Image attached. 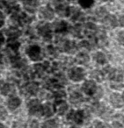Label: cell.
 <instances>
[{"label": "cell", "instance_id": "1", "mask_svg": "<svg viewBox=\"0 0 124 128\" xmlns=\"http://www.w3.org/2000/svg\"><path fill=\"white\" fill-rule=\"evenodd\" d=\"M66 119L71 121V123L81 126L84 124L85 119V112L82 109H70L69 112L66 114Z\"/></svg>", "mask_w": 124, "mask_h": 128}, {"label": "cell", "instance_id": "2", "mask_svg": "<svg viewBox=\"0 0 124 128\" xmlns=\"http://www.w3.org/2000/svg\"><path fill=\"white\" fill-rule=\"evenodd\" d=\"M41 107L42 103L38 98H32L27 104V110L30 116L34 118H41Z\"/></svg>", "mask_w": 124, "mask_h": 128}, {"label": "cell", "instance_id": "3", "mask_svg": "<svg viewBox=\"0 0 124 128\" xmlns=\"http://www.w3.org/2000/svg\"><path fill=\"white\" fill-rule=\"evenodd\" d=\"M68 77L73 82H80L85 80V70L81 66L72 67L69 70Z\"/></svg>", "mask_w": 124, "mask_h": 128}, {"label": "cell", "instance_id": "4", "mask_svg": "<svg viewBox=\"0 0 124 128\" xmlns=\"http://www.w3.org/2000/svg\"><path fill=\"white\" fill-rule=\"evenodd\" d=\"M41 48L37 44L29 45L26 49V54L27 56L33 62H38L41 60L42 56V51Z\"/></svg>", "mask_w": 124, "mask_h": 128}, {"label": "cell", "instance_id": "5", "mask_svg": "<svg viewBox=\"0 0 124 128\" xmlns=\"http://www.w3.org/2000/svg\"><path fill=\"white\" fill-rule=\"evenodd\" d=\"M98 87H99V86H98V84H97V82L94 81L93 79L85 80L82 82L81 92H83V94L86 95V96H92L95 94Z\"/></svg>", "mask_w": 124, "mask_h": 128}, {"label": "cell", "instance_id": "6", "mask_svg": "<svg viewBox=\"0 0 124 128\" xmlns=\"http://www.w3.org/2000/svg\"><path fill=\"white\" fill-rule=\"evenodd\" d=\"M22 104V98L19 96L13 95V96H8L6 100V108L9 112H15L20 108Z\"/></svg>", "mask_w": 124, "mask_h": 128}, {"label": "cell", "instance_id": "7", "mask_svg": "<svg viewBox=\"0 0 124 128\" xmlns=\"http://www.w3.org/2000/svg\"><path fill=\"white\" fill-rule=\"evenodd\" d=\"M54 105H55V114L60 116V117L66 116V114L69 112L70 109H71L70 108V104L64 99L56 100L55 103L54 104Z\"/></svg>", "mask_w": 124, "mask_h": 128}, {"label": "cell", "instance_id": "8", "mask_svg": "<svg viewBox=\"0 0 124 128\" xmlns=\"http://www.w3.org/2000/svg\"><path fill=\"white\" fill-rule=\"evenodd\" d=\"M109 104L113 109L122 108L124 105V101L122 99L121 94H120L118 91L112 92L109 96Z\"/></svg>", "mask_w": 124, "mask_h": 128}, {"label": "cell", "instance_id": "9", "mask_svg": "<svg viewBox=\"0 0 124 128\" xmlns=\"http://www.w3.org/2000/svg\"><path fill=\"white\" fill-rule=\"evenodd\" d=\"M39 15L41 16V18H42V20H45V22L51 21V20H54V18H55L54 9L48 6H42V7L40 8Z\"/></svg>", "mask_w": 124, "mask_h": 128}, {"label": "cell", "instance_id": "10", "mask_svg": "<svg viewBox=\"0 0 124 128\" xmlns=\"http://www.w3.org/2000/svg\"><path fill=\"white\" fill-rule=\"evenodd\" d=\"M55 114V105L54 104L49 103V102H45L42 104V107H41V117L45 118H48L54 117Z\"/></svg>", "mask_w": 124, "mask_h": 128}, {"label": "cell", "instance_id": "11", "mask_svg": "<svg viewBox=\"0 0 124 128\" xmlns=\"http://www.w3.org/2000/svg\"><path fill=\"white\" fill-rule=\"evenodd\" d=\"M52 26L47 23H42L37 27V32L41 37L42 38H49L51 37L52 34Z\"/></svg>", "mask_w": 124, "mask_h": 128}, {"label": "cell", "instance_id": "12", "mask_svg": "<svg viewBox=\"0 0 124 128\" xmlns=\"http://www.w3.org/2000/svg\"><path fill=\"white\" fill-rule=\"evenodd\" d=\"M106 112V105L100 101H95L92 106V114L99 117H102L103 114Z\"/></svg>", "mask_w": 124, "mask_h": 128}, {"label": "cell", "instance_id": "13", "mask_svg": "<svg viewBox=\"0 0 124 128\" xmlns=\"http://www.w3.org/2000/svg\"><path fill=\"white\" fill-rule=\"evenodd\" d=\"M60 121L57 118H48L41 123V128H59Z\"/></svg>", "mask_w": 124, "mask_h": 128}, {"label": "cell", "instance_id": "14", "mask_svg": "<svg viewBox=\"0 0 124 128\" xmlns=\"http://www.w3.org/2000/svg\"><path fill=\"white\" fill-rule=\"evenodd\" d=\"M83 99V95L78 91H72L69 96V102L71 104H79L80 103H82Z\"/></svg>", "mask_w": 124, "mask_h": 128}, {"label": "cell", "instance_id": "15", "mask_svg": "<svg viewBox=\"0 0 124 128\" xmlns=\"http://www.w3.org/2000/svg\"><path fill=\"white\" fill-rule=\"evenodd\" d=\"M55 23H54V26L52 27V29H54V31L56 32H65L68 28V24L66 21L63 20H55Z\"/></svg>", "mask_w": 124, "mask_h": 128}, {"label": "cell", "instance_id": "16", "mask_svg": "<svg viewBox=\"0 0 124 128\" xmlns=\"http://www.w3.org/2000/svg\"><path fill=\"white\" fill-rule=\"evenodd\" d=\"M109 76L113 82H121L123 79V71L120 70H113L109 72Z\"/></svg>", "mask_w": 124, "mask_h": 128}, {"label": "cell", "instance_id": "17", "mask_svg": "<svg viewBox=\"0 0 124 128\" xmlns=\"http://www.w3.org/2000/svg\"><path fill=\"white\" fill-rule=\"evenodd\" d=\"M94 60L99 65H105L107 62V57L102 51H97L94 54Z\"/></svg>", "mask_w": 124, "mask_h": 128}, {"label": "cell", "instance_id": "18", "mask_svg": "<svg viewBox=\"0 0 124 128\" xmlns=\"http://www.w3.org/2000/svg\"><path fill=\"white\" fill-rule=\"evenodd\" d=\"M26 90H27V93L33 96L39 91V85L37 84H34V82H29L26 87Z\"/></svg>", "mask_w": 124, "mask_h": 128}, {"label": "cell", "instance_id": "19", "mask_svg": "<svg viewBox=\"0 0 124 128\" xmlns=\"http://www.w3.org/2000/svg\"><path fill=\"white\" fill-rule=\"evenodd\" d=\"M92 124L93 128H111V126L107 122L100 119H94Z\"/></svg>", "mask_w": 124, "mask_h": 128}, {"label": "cell", "instance_id": "20", "mask_svg": "<svg viewBox=\"0 0 124 128\" xmlns=\"http://www.w3.org/2000/svg\"><path fill=\"white\" fill-rule=\"evenodd\" d=\"M78 4L82 9H90L93 6L95 0H78Z\"/></svg>", "mask_w": 124, "mask_h": 128}, {"label": "cell", "instance_id": "21", "mask_svg": "<svg viewBox=\"0 0 124 128\" xmlns=\"http://www.w3.org/2000/svg\"><path fill=\"white\" fill-rule=\"evenodd\" d=\"M13 88H14V87H13V84H4V85L2 86V88H1V92H2V94L5 95V96H13V95L11 93L12 91H13Z\"/></svg>", "mask_w": 124, "mask_h": 128}, {"label": "cell", "instance_id": "22", "mask_svg": "<svg viewBox=\"0 0 124 128\" xmlns=\"http://www.w3.org/2000/svg\"><path fill=\"white\" fill-rule=\"evenodd\" d=\"M11 128H28L27 122L23 119H16L12 122Z\"/></svg>", "mask_w": 124, "mask_h": 128}, {"label": "cell", "instance_id": "23", "mask_svg": "<svg viewBox=\"0 0 124 128\" xmlns=\"http://www.w3.org/2000/svg\"><path fill=\"white\" fill-rule=\"evenodd\" d=\"M8 116H9V110H7V108L6 106L0 105V122L6 121L8 118Z\"/></svg>", "mask_w": 124, "mask_h": 128}, {"label": "cell", "instance_id": "24", "mask_svg": "<svg viewBox=\"0 0 124 128\" xmlns=\"http://www.w3.org/2000/svg\"><path fill=\"white\" fill-rule=\"evenodd\" d=\"M27 126L28 128H41V122L38 118H34L27 123Z\"/></svg>", "mask_w": 124, "mask_h": 128}, {"label": "cell", "instance_id": "25", "mask_svg": "<svg viewBox=\"0 0 124 128\" xmlns=\"http://www.w3.org/2000/svg\"><path fill=\"white\" fill-rule=\"evenodd\" d=\"M96 15H97L99 18H106L107 17L108 14V12L106 11V8L104 7H99L97 10H96Z\"/></svg>", "mask_w": 124, "mask_h": 128}, {"label": "cell", "instance_id": "26", "mask_svg": "<svg viewBox=\"0 0 124 128\" xmlns=\"http://www.w3.org/2000/svg\"><path fill=\"white\" fill-rule=\"evenodd\" d=\"M116 41L119 45L124 46V30L118 31L116 32Z\"/></svg>", "mask_w": 124, "mask_h": 128}, {"label": "cell", "instance_id": "27", "mask_svg": "<svg viewBox=\"0 0 124 128\" xmlns=\"http://www.w3.org/2000/svg\"><path fill=\"white\" fill-rule=\"evenodd\" d=\"M110 126H111V128H124V126L121 121L117 120V119L112 121Z\"/></svg>", "mask_w": 124, "mask_h": 128}, {"label": "cell", "instance_id": "28", "mask_svg": "<svg viewBox=\"0 0 124 128\" xmlns=\"http://www.w3.org/2000/svg\"><path fill=\"white\" fill-rule=\"evenodd\" d=\"M5 23H6V16H5L3 12L0 11V28L4 26Z\"/></svg>", "mask_w": 124, "mask_h": 128}, {"label": "cell", "instance_id": "29", "mask_svg": "<svg viewBox=\"0 0 124 128\" xmlns=\"http://www.w3.org/2000/svg\"><path fill=\"white\" fill-rule=\"evenodd\" d=\"M5 41H6V36L3 34V32H0V46L4 44Z\"/></svg>", "mask_w": 124, "mask_h": 128}, {"label": "cell", "instance_id": "30", "mask_svg": "<svg viewBox=\"0 0 124 128\" xmlns=\"http://www.w3.org/2000/svg\"><path fill=\"white\" fill-rule=\"evenodd\" d=\"M69 128H80L78 126H77V124H74V126H69Z\"/></svg>", "mask_w": 124, "mask_h": 128}, {"label": "cell", "instance_id": "31", "mask_svg": "<svg viewBox=\"0 0 124 128\" xmlns=\"http://www.w3.org/2000/svg\"><path fill=\"white\" fill-rule=\"evenodd\" d=\"M0 128H7V127L6 126H4L2 122H0Z\"/></svg>", "mask_w": 124, "mask_h": 128}, {"label": "cell", "instance_id": "32", "mask_svg": "<svg viewBox=\"0 0 124 128\" xmlns=\"http://www.w3.org/2000/svg\"><path fill=\"white\" fill-rule=\"evenodd\" d=\"M121 96H122V99H123V101H124V90L122 91V93H121Z\"/></svg>", "mask_w": 124, "mask_h": 128}, {"label": "cell", "instance_id": "33", "mask_svg": "<svg viewBox=\"0 0 124 128\" xmlns=\"http://www.w3.org/2000/svg\"><path fill=\"white\" fill-rule=\"evenodd\" d=\"M100 2H103V3H106V2H107L108 0H99Z\"/></svg>", "mask_w": 124, "mask_h": 128}, {"label": "cell", "instance_id": "34", "mask_svg": "<svg viewBox=\"0 0 124 128\" xmlns=\"http://www.w3.org/2000/svg\"><path fill=\"white\" fill-rule=\"evenodd\" d=\"M120 2L121 3V4H124V0H120Z\"/></svg>", "mask_w": 124, "mask_h": 128}, {"label": "cell", "instance_id": "35", "mask_svg": "<svg viewBox=\"0 0 124 128\" xmlns=\"http://www.w3.org/2000/svg\"><path fill=\"white\" fill-rule=\"evenodd\" d=\"M66 1H69L70 2V1H74V0H66Z\"/></svg>", "mask_w": 124, "mask_h": 128}, {"label": "cell", "instance_id": "36", "mask_svg": "<svg viewBox=\"0 0 124 128\" xmlns=\"http://www.w3.org/2000/svg\"><path fill=\"white\" fill-rule=\"evenodd\" d=\"M123 68H124V63H123Z\"/></svg>", "mask_w": 124, "mask_h": 128}]
</instances>
